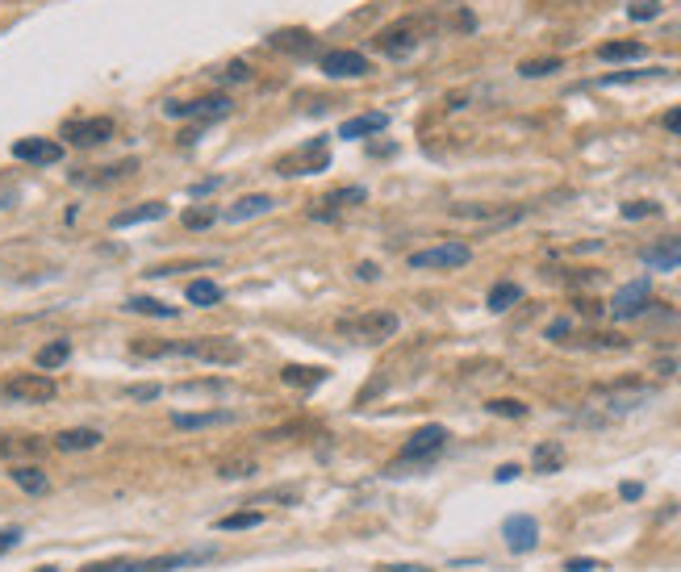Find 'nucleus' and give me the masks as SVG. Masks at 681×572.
Listing matches in <instances>:
<instances>
[{"instance_id":"obj_1","label":"nucleus","mask_w":681,"mask_h":572,"mask_svg":"<svg viewBox=\"0 0 681 572\" xmlns=\"http://www.w3.org/2000/svg\"><path fill=\"white\" fill-rule=\"evenodd\" d=\"M134 351L138 355H193V360H201V364H239L243 360V347L234 343V339H218V335H209V339H189V343H134Z\"/></svg>"},{"instance_id":"obj_2","label":"nucleus","mask_w":681,"mask_h":572,"mask_svg":"<svg viewBox=\"0 0 681 572\" xmlns=\"http://www.w3.org/2000/svg\"><path fill=\"white\" fill-rule=\"evenodd\" d=\"M427 30L431 26L422 17H402V21H393V26H385L377 38H372V46H377L381 55H389V59H406V55H414L422 46Z\"/></svg>"},{"instance_id":"obj_3","label":"nucleus","mask_w":681,"mask_h":572,"mask_svg":"<svg viewBox=\"0 0 681 572\" xmlns=\"http://www.w3.org/2000/svg\"><path fill=\"white\" fill-rule=\"evenodd\" d=\"M339 335L360 339V343H385V339L397 335V314H389V309H368V314L343 318V322H339Z\"/></svg>"},{"instance_id":"obj_4","label":"nucleus","mask_w":681,"mask_h":572,"mask_svg":"<svg viewBox=\"0 0 681 572\" xmlns=\"http://www.w3.org/2000/svg\"><path fill=\"white\" fill-rule=\"evenodd\" d=\"M55 397V380L46 372H17L9 380H0V401H21V405H42Z\"/></svg>"},{"instance_id":"obj_5","label":"nucleus","mask_w":681,"mask_h":572,"mask_svg":"<svg viewBox=\"0 0 681 572\" xmlns=\"http://www.w3.org/2000/svg\"><path fill=\"white\" fill-rule=\"evenodd\" d=\"M326 163H331V155H326V138H314L305 142V147H297L293 155L280 159V176H314L322 172Z\"/></svg>"},{"instance_id":"obj_6","label":"nucleus","mask_w":681,"mask_h":572,"mask_svg":"<svg viewBox=\"0 0 681 572\" xmlns=\"http://www.w3.org/2000/svg\"><path fill=\"white\" fill-rule=\"evenodd\" d=\"M468 259H473V247L468 243H439L427 251H414L410 268H464Z\"/></svg>"},{"instance_id":"obj_7","label":"nucleus","mask_w":681,"mask_h":572,"mask_svg":"<svg viewBox=\"0 0 681 572\" xmlns=\"http://www.w3.org/2000/svg\"><path fill=\"white\" fill-rule=\"evenodd\" d=\"M63 138L72 147H101V142L113 138V117H80V122H67Z\"/></svg>"},{"instance_id":"obj_8","label":"nucleus","mask_w":681,"mask_h":572,"mask_svg":"<svg viewBox=\"0 0 681 572\" xmlns=\"http://www.w3.org/2000/svg\"><path fill=\"white\" fill-rule=\"evenodd\" d=\"M443 443H448V431H443V426H422V431H414V435L406 439L397 468H402V464H414V460H431V456H439Z\"/></svg>"},{"instance_id":"obj_9","label":"nucleus","mask_w":681,"mask_h":572,"mask_svg":"<svg viewBox=\"0 0 681 572\" xmlns=\"http://www.w3.org/2000/svg\"><path fill=\"white\" fill-rule=\"evenodd\" d=\"M648 305H652L648 301V280H631L615 293V301H610V318H619V322L640 318V314H648Z\"/></svg>"},{"instance_id":"obj_10","label":"nucleus","mask_w":681,"mask_h":572,"mask_svg":"<svg viewBox=\"0 0 681 572\" xmlns=\"http://www.w3.org/2000/svg\"><path fill=\"white\" fill-rule=\"evenodd\" d=\"M322 71L335 80H360V76H368V59L360 51H326Z\"/></svg>"},{"instance_id":"obj_11","label":"nucleus","mask_w":681,"mask_h":572,"mask_svg":"<svg viewBox=\"0 0 681 572\" xmlns=\"http://www.w3.org/2000/svg\"><path fill=\"white\" fill-rule=\"evenodd\" d=\"M502 535H506L510 552H531V547L539 543V522L531 514H510L502 522Z\"/></svg>"},{"instance_id":"obj_12","label":"nucleus","mask_w":681,"mask_h":572,"mask_svg":"<svg viewBox=\"0 0 681 572\" xmlns=\"http://www.w3.org/2000/svg\"><path fill=\"white\" fill-rule=\"evenodd\" d=\"M230 113V97H201V101H172L168 105V117H193V122H214V117H226Z\"/></svg>"},{"instance_id":"obj_13","label":"nucleus","mask_w":681,"mask_h":572,"mask_svg":"<svg viewBox=\"0 0 681 572\" xmlns=\"http://www.w3.org/2000/svg\"><path fill=\"white\" fill-rule=\"evenodd\" d=\"M652 397H656L652 385H610V389H598V401H606L615 414L636 410L640 401H652Z\"/></svg>"},{"instance_id":"obj_14","label":"nucleus","mask_w":681,"mask_h":572,"mask_svg":"<svg viewBox=\"0 0 681 572\" xmlns=\"http://www.w3.org/2000/svg\"><path fill=\"white\" fill-rule=\"evenodd\" d=\"M13 155L21 163H59L63 147L55 138H21V142H13Z\"/></svg>"},{"instance_id":"obj_15","label":"nucleus","mask_w":681,"mask_h":572,"mask_svg":"<svg viewBox=\"0 0 681 572\" xmlns=\"http://www.w3.org/2000/svg\"><path fill=\"white\" fill-rule=\"evenodd\" d=\"M640 259H644L648 268H656V272H673V268H681V238H661V243L644 247Z\"/></svg>"},{"instance_id":"obj_16","label":"nucleus","mask_w":681,"mask_h":572,"mask_svg":"<svg viewBox=\"0 0 681 572\" xmlns=\"http://www.w3.org/2000/svg\"><path fill=\"white\" fill-rule=\"evenodd\" d=\"M55 451H92L101 447V431H92V426H76V431H59L51 439Z\"/></svg>"},{"instance_id":"obj_17","label":"nucleus","mask_w":681,"mask_h":572,"mask_svg":"<svg viewBox=\"0 0 681 572\" xmlns=\"http://www.w3.org/2000/svg\"><path fill=\"white\" fill-rule=\"evenodd\" d=\"M46 439H38V435H5V456L9 460H38V456H46Z\"/></svg>"},{"instance_id":"obj_18","label":"nucleus","mask_w":681,"mask_h":572,"mask_svg":"<svg viewBox=\"0 0 681 572\" xmlns=\"http://www.w3.org/2000/svg\"><path fill=\"white\" fill-rule=\"evenodd\" d=\"M385 126H389L385 113H360V117H351V122L339 126V138H368V134H381Z\"/></svg>"},{"instance_id":"obj_19","label":"nucleus","mask_w":681,"mask_h":572,"mask_svg":"<svg viewBox=\"0 0 681 572\" xmlns=\"http://www.w3.org/2000/svg\"><path fill=\"white\" fill-rule=\"evenodd\" d=\"M280 380H285L289 389H314L326 380V368H310V364H285L280 368Z\"/></svg>"},{"instance_id":"obj_20","label":"nucleus","mask_w":681,"mask_h":572,"mask_svg":"<svg viewBox=\"0 0 681 572\" xmlns=\"http://www.w3.org/2000/svg\"><path fill=\"white\" fill-rule=\"evenodd\" d=\"M163 213H168V205H163V201H147V205H138V209L117 213L109 226H113V230H126V226H138V222H159Z\"/></svg>"},{"instance_id":"obj_21","label":"nucleus","mask_w":681,"mask_h":572,"mask_svg":"<svg viewBox=\"0 0 681 572\" xmlns=\"http://www.w3.org/2000/svg\"><path fill=\"white\" fill-rule=\"evenodd\" d=\"M234 414L230 410H205V414H172V426L176 431H205V426H222L230 422Z\"/></svg>"},{"instance_id":"obj_22","label":"nucleus","mask_w":681,"mask_h":572,"mask_svg":"<svg viewBox=\"0 0 681 572\" xmlns=\"http://www.w3.org/2000/svg\"><path fill=\"white\" fill-rule=\"evenodd\" d=\"M13 485L21 489V493H46V489H51V481H46V472L42 468H34V464H13Z\"/></svg>"},{"instance_id":"obj_23","label":"nucleus","mask_w":681,"mask_h":572,"mask_svg":"<svg viewBox=\"0 0 681 572\" xmlns=\"http://www.w3.org/2000/svg\"><path fill=\"white\" fill-rule=\"evenodd\" d=\"M276 201L268 197V193H255V197H243V201H234L230 209H226V222H247V218H255V213H268Z\"/></svg>"},{"instance_id":"obj_24","label":"nucleus","mask_w":681,"mask_h":572,"mask_svg":"<svg viewBox=\"0 0 681 572\" xmlns=\"http://www.w3.org/2000/svg\"><path fill=\"white\" fill-rule=\"evenodd\" d=\"M560 464H565V447H560V443H539L535 451H531V468L535 472H556Z\"/></svg>"},{"instance_id":"obj_25","label":"nucleus","mask_w":681,"mask_h":572,"mask_svg":"<svg viewBox=\"0 0 681 572\" xmlns=\"http://www.w3.org/2000/svg\"><path fill=\"white\" fill-rule=\"evenodd\" d=\"M272 46H276V51L305 55V51H314V38L305 34V30H276V34H272Z\"/></svg>"},{"instance_id":"obj_26","label":"nucleus","mask_w":681,"mask_h":572,"mask_svg":"<svg viewBox=\"0 0 681 572\" xmlns=\"http://www.w3.org/2000/svg\"><path fill=\"white\" fill-rule=\"evenodd\" d=\"M519 301H523V289H519V284H510V280H502V284H493V289H489V309H493V314H506V309L519 305Z\"/></svg>"},{"instance_id":"obj_27","label":"nucleus","mask_w":681,"mask_h":572,"mask_svg":"<svg viewBox=\"0 0 681 572\" xmlns=\"http://www.w3.org/2000/svg\"><path fill=\"white\" fill-rule=\"evenodd\" d=\"M67 360H72V343H67V339H55V343H46V347L38 351V368H42V372L63 368Z\"/></svg>"},{"instance_id":"obj_28","label":"nucleus","mask_w":681,"mask_h":572,"mask_svg":"<svg viewBox=\"0 0 681 572\" xmlns=\"http://www.w3.org/2000/svg\"><path fill=\"white\" fill-rule=\"evenodd\" d=\"M251 472H260V464H255L251 456H226V460H218V476H222V481H243V476H251Z\"/></svg>"},{"instance_id":"obj_29","label":"nucleus","mask_w":681,"mask_h":572,"mask_svg":"<svg viewBox=\"0 0 681 572\" xmlns=\"http://www.w3.org/2000/svg\"><path fill=\"white\" fill-rule=\"evenodd\" d=\"M598 59L606 63H627V59H644V42H606Z\"/></svg>"},{"instance_id":"obj_30","label":"nucleus","mask_w":681,"mask_h":572,"mask_svg":"<svg viewBox=\"0 0 681 572\" xmlns=\"http://www.w3.org/2000/svg\"><path fill=\"white\" fill-rule=\"evenodd\" d=\"M126 309L130 314H151V318H176V305H163L155 297H130Z\"/></svg>"},{"instance_id":"obj_31","label":"nucleus","mask_w":681,"mask_h":572,"mask_svg":"<svg viewBox=\"0 0 681 572\" xmlns=\"http://www.w3.org/2000/svg\"><path fill=\"white\" fill-rule=\"evenodd\" d=\"M184 297H189V305H218L222 301V289H218V284L214 280H193L189 284V293H184Z\"/></svg>"},{"instance_id":"obj_32","label":"nucleus","mask_w":681,"mask_h":572,"mask_svg":"<svg viewBox=\"0 0 681 572\" xmlns=\"http://www.w3.org/2000/svg\"><path fill=\"white\" fill-rule=\"evenodd\" d=\"M260 522H264L260 510H243V514H226V518H218L214 527H218V531H251V527H260Z\"/></svg>"},{"instance_id":"obj_33","label":"nucleus","mask_w":681,"mask_h":572,"mask_svg":"<svg viewBox=\"0 0 681 572\" xmlns=\"http://www.w3.org/2000/svg\"><path fill=\"white\" fill-rule=\"evenodd\" d=\"M565 63H560L556 55L552 59H527V63H519V76H527V80H544V76H552V71H560Z\"/></svg>"},{"instance_id":"obj_34","label":"nucleus","mask_w":681,"mask_h":572,"mask_svg":"<svg viewBox=\"0 0 681 572\" xmlns=\"http://www.w3.org/2000/svg\"><path fill=\"white\" fill-rule=\"evenodd\" d=\"M489 414H498V418H527V405L523 401H514V397H493L489 405H485Z\"/></svg>"},{"instance_id":"obj_35","label":"nucleus","mask_w":681,"mask_h":572,"mask_svg":"<svg viewBox=\"0 0 681 572\" xmlns=\"http://www.w3.org/2000/svg\"><path fill=\"white\" fill-rule=\"evenodd\" d=\"M218 80H222V84H247V80H251V67H247L243 59H234V63H226V67L218 71Z\"/></svg>"},{"instance_id":"obj_36","label":"nucleus","mask_w":681,"mask_h":572,"mask_svg":"<svg viewBox=\"0 0 681 572\" xmlns=\"http://www.w3.org/2000/svg\"><path fill=\"white\" fill-rule=\"evenodd\" d=\"M364 197H368L364 188H339V193L326 197V205H331V209H343V205H360Z\"/></svg>"},{"instance_id":"obj_37","label":"nucleus","mask_w":681,"mask_h":572,"mask_svg":"<svg viewBox=\"0 0 681 572\" xmlns=\"http://www.w3.org/2000/svg\"><path fill=\"white\" fill-rule=\"evenodd\" d=\"M84 572H143V560H105V564H88Z\"/></svg>"},{"instance_id":"obj_38","label":"nucleus","mask_w":681,"mask_h":572,"mask_svg":"<svg viewBox=\"0 0 681 572\" xmlns=\"http://www.w3.org/2000/svg\"><path fill=\"white\" fill-rule=\"evenodd\" d=\"M214 222H218L214 209H189V213H184V226H189V230H205V226H214Z\"/></svg>"},{"instance_id":"obj_39","label":"nucleus","mask_w":681,"mask_h":572,"mask_svg":"<svg viewBox=\"0 0 681 572\" xmlns=\"http://www.w3.org/2000/svg\"><path fill=\"white\" fill-rule=\"evenodd\" d=\"M644 76H665L661 67L656 71H615V76H602V84H631V80H644Z\"/></svg>"},{"instance_id":"obj_40","label":"nucleus","mask_w":681,"mask_h":572,"mask_svg":"<svg viewBox=\"0 0 681 572\" xmlns=\"http://www.w3.org/2000/svg\"><path fill=\"white\" fill-rule=\"evenodd\" d=\"M656 13H661V0H631V17L636 21H648Z\"/></svg>"},{"instance_id":"obj_41","label":"nucleus","mask_w":681,"mask_h":572,"mask_svg":"<svg viewBox=\"0 0 681 572\" xmlns=\"http://www.w3.org/2000/svg\"><path fill=\"white\" fill-rule=\"evenodd\" d=\"M652 213H661V205H652V201H631V205H623V218H652Z\"/></svg>"},{"instance_id":"obj_42","label":"nucleus","mask_w":681,"mask_h":572,"mask_svg":"<svg viewBox=\"0 0 681 572\" xmlns=\"http://www.w3.org/2000/svg\"><path fill=\"white\" fill-rule=\"evenodd\" d=\"M255 502H297V489H272V493H260ZM251 502V506H255Z\"/></svg>"},{"instance_id":"obj_43","label":"nucleus","mask_w":681,"mask_h":572,"mask_svg":"<svg viewBox=\"0 0 681 572\" xmlns=\"http://www.w3.org/2000/svg\"><path fill=\"white\" fill-rule=\"evenodd\" d=\"M17 543H21V531H17V527H5V531H0V556L13 552Z\"/></svg>"},{"instance_id":"obj_44","label":"nucleus","mask_w":681,"mask_h":572,"mask_svg":"<svg viewBox=\"0 0 681 572\" xmlns=\"http://www.w3.org/2000/svg\"><path fill=\"white\" fill-rule=\"evenodd\" d=\"M565 335H569V322H565V318L548 326V339H552V343H565Z\"/></svg>"},{"instance_id":"obj_45","label":"nucleus","mask_w":681,"mask_h":572,"mask_svg":"<svg viewBox=\"0 0 681 572\" xmlns=\"http://www.w3.org/2000/svg\"><path fill=\"white\" fill-rule=\"evenodd\" d=\"M130 397H138V401H151V397H159V389L155 385H134V389H126Z\"/></svg>"},{"instance_id":"obj_46","label":"nucleus","mask_w":681,"mask_h":572,"mask_svg":"<svg viewBox=\"0 0 681 572\" xmlns=\"http://www.w3.org/2000/svg\"><path fill=\"white\" fill-rule=\"evenodd\" d=\"M377 572H431V568H422V564H381Z\"/></svg>"},{"instance_id":"obj_47","label":"nucleus","mask_w":681,"mask_h":572,"mask_svg":"<svg viewBox=\"0 0 681 572\" xmlns=\"http://www.w3.org/2000/svg\"><path fill=\"white\" fill-rule=\"evenodd\" d=\"M665 130H673V134H681V105L665 113Z\"/></svg>"},{"instance_id":"obj_48","label":"nucleus","mask_w":681,"mask_h":572,"mask_svg":"<svg viewBox=\"0 0 681 572\" xmlns=\"http://www.w3.org/2000/svg\"><path fill=\"white\" fill-rule=\"evenodd\" d=\"M598 568V560H569L565 564V572H594Z\"/></svg>"},{"instance_id":"obj_49","label":"nucleus","mask_w":681,"mask_h":572,"mask_svg":"<svg viewBox=\"0 0 681 572\" xmlns=\"http://www.w3.org/2000/svg\"><path fill=\"white\" fill-rule=\"evenodd\" d=\"M619 493H623V497H627V502H636V497H640V493H644V485H636V481H627V485H623V489H619Z\"/></svg>"},{"instance_id":"obj_50","label":"nucleus","mask_w":681,"mask_h":572,"mask_svg":"<svg viewBox=\"0 0 681 572\" xmlns=\"http://www.w3.org/2000/svg\"><path fill=\"white\" fill-rule=\"evenodd\" d=\"M519 472H523L519 464H502V468H498V481H514V476H519Z\"/></svg>"},{"instance_id":"obj_51","label":"nucleus","mask_w":681,"mask_h":572,"mask_svg":"<svg viewBox=\"0 0 681 572\" xmlns=\"http://www.w3.org/2000/svg\"><path fill=\"white\" fill-rule=\"evenodd\" d=\"M360 280H377V268H372V264H360Z\"/></svg>"},{"instance_id":"obj_52","label":"nucleus","mask_w":681,"mask_h":572,"mask_svg":"<svg viewBox=\"0 0 681 572\" xmlns=\"http://www.w3.org/2000/svg\"><path fill=\"white\" fill-rule=\"evenodd\" d=\"M0 456H5V435H0Z\"/></svg>"},{"instance_id":"obj_53","label":"nucleus","mask_w":681,"mask_h":572,"mask_svg":"<svg viewBox=\"0 0 681 572\" xmlns=\"http://www.w3.org/2000/svg\"><path fill=\"white\" fill-rule=\"evenodd\" d=\"M38 572H59V568H38Z\"/></svg>"}]
</instances>
